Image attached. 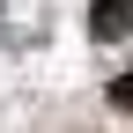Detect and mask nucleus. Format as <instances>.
<instances>
[{
    "label": "nucleus",
    "mask_w": 133,
    "mask_h": 133,
    "mask_svg": "<svg viewBox=\"0 0 133 133\" xmlns=\"http://www.w3.org/2000/svg\"><path fill=\"white\" fill-rule=\"evenodd\" d=\"M126 30H133V0H96L89 8V37L96 44H118Z\"/></svg>",
    "instance_id": "f257e3e1"
},
{
    "label": "nucleus",
    "mask_w": 133,
    "mask_h": 133,
    "mask_svg": "<svg viewBox=\"0 0 133 133\" xmlns=\"http://www.w3.org/2000/svg\"><path fill=\"white\" fill-rule=\"evenodd\" d=\"M111 104H118V111H126V118H133V66H126V74H118V81H111Z\"/></svg>",
    "instance_id": "f03ea898"
}]
</instances>
